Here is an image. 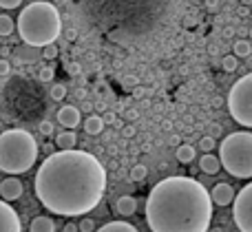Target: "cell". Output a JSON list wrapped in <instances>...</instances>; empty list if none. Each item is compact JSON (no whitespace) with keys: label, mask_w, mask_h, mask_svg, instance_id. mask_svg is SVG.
<instances>
[{"label":"cell","mask_w":252,"mask_h":232,"mask_svg":"<svg viewBox=\"0 0 252 232\" xmlns=\"http://www.w3.org/2000/svg\"><path fill=\"white\" fill-rule=\"evenodd\" d=\"M232 31H235V29H230V27H228V29L223 31V35H226V38H230V35H232Z\"/></svg>","instance_id":"cell-39"},{"label":"cell","mask_w":252,"mask_h":232,"mask_svg":"<svg viewBox=\"0 0 252 232\" xmlns=\"http://www.w3.org/2000/svg\"><path fill=\"white\" fill-rule=\"evenodd\" d=\"M78 144V135L75 131H62L56 135V146L58 148H75Z\"/></svg>","instance_id":"cell-16"},{"label":"cell","mask_w":252,"mask_h":232,"mask_svg":"<svg viewBox=\"0 0 252 232\" xmlns=\"http://www.w3.org/2000/svg\"><path fill=\"white\" fill-rule=\"evenodd\" d=\"M78 230L80 232H93L95 230V224H93V219H82L78 224Z\"/></svg>","instance_id":"cell-28"},{"label":"cell","mask_w":252,"mask_h":232,"mask_svg":"<svg viewBox=\"0 0 252 232\" xmlns=\"http://www.w3.org/2000/svg\"><path fill=\"white\" fill-rule=\"evenodd\" d=\"M38 142L25 128H9L0 133V171L9 175L29 173L38 162Z\"/></svg>","instance_id":"cell-4"},{"label":"cell","mask_w":252,"mask_h":232,"mask_svg":"<svg viewBox=\"0 0 252 232\" xmlns=\"http://www.w3.org/2000/svg\"><path fill=\"white\" fill-rule=\"evenodd\" d=\"M40 82H53V78H56V71H53V66H42L38 73Z\"/></svg>","instance_id":"cell-24"},{"label":"cell","mask_w":252,"mask_h":232,"mask_svg":"<svg viewBox=\"0 0 252 232\" xmlns=\"http://www.w3.org/2000/svg\"><path fill=\"white\" fill-rule=\"evenodd\" d=\"M168 142H170V146H179V137H177V135H173Z\"/></svg>","instance_id":"cell-36"},{"label":"cell","mask_w":252,"mask_h":232,"mask_svg":"<svg viewBox=\"0 0 252 232\" xmlns=\"http://www.w3.org/2000/svg\"><path fill=\"white\" fill-rule=\"evenodd\" d=\"M66 71H69L71 75H78L80 71H82V66H80L78 62H69V64H66Z\"/></svg>","instance_id":"cell-31"},{"label":"cell","mask_w":252,"mask_h":232,"mask_svg":"<svg viewBox=\"0 0 252 232\" xmlns=\"http://www.w3.org/2000/svg\"><path fill=\"white\" fill-rule=\"evenodd\" d=\"M33 190L53 215L84 217L104 197L106 171L89 150L60 148L40 164Z\"/></svg>","instance_id":"cell-1"},{"label":"cell","mask_w":252,"mask_h":232,"mask_svg":"<svg viewBox=\"0 0 252 232\" xmlns=\"http://www.w3.org/2000/svg\"><path fill=\"white\" fill-rule=\"evenodd\" d=\"M199 168L204 175H217V173L221 171V162H219V157H215L213 153H204L199 159Z\"/></svg>","instance_id":"cell-12"},{"label":"cell","mask_w":252,"mask_h":232,"mask_svg":"<svg viewBox=\"0 0 252 232\" xmlns=\"http://www.w3.org/2000/svg\"><path fill=\"white\" fill-rule=\"evenodd\" d=\"M248 35H250V40H252V27H250V29H248Z\"/></svg>","instance_id":"cell-40"},{"label":"cell","mask_w":252,"mask_h":232,"mask_svg":"<svg viewBox=\"0 0 252 232\" xmlns=\"http://www.w3.org/2000/svg\"><path fill=\"white\" fill-rule=\"evenodd\" d=\"M29 232H56V221L51 217L38 215L29 226Z\"/></svg>","instance_id":"cell-14"},{"label":"cell","mask_w":252,"mask_h":232,"mask_svg":"<svg viewBox=\"0 0 252 232\" xmlns=\"http://www.w3.org/2000/svg\"><path fill=\"white\" fill-rule=\"evenodd\" d=\"M0 232H22L20 215L4 199H0Z\"/></svg>","instance_id":"cell-8"},{"label":"cell","mask_w":252,"mask_h":232,"mask_svg":"<svg viewBox=\"0 0 252 232\" xmlns=\"http://www.w3.org/2000/svg\"><path fill=\"white\" fill-rule=\"evenodd\" d=\"M22 190H25L22 181L16 179V177H9V179H2V184H0V197L4 202H16V199H20Z\"/></svg>","instance_id":"cell-11"},{"label":"cell","mask_w":252,"mask_h":232,"mask_svg":"<svg viewBox=\"0 0 252 232\" xmlns=\"http://www.w3.org/2000/svg\"><path fill=\"white\" fill-rule=\"evenodd\" d=\"M95 232H139V230L128 221H109V224H104Z\"/></svg>","instance_id":"cell-15"},{"label":"cell","mask_w":252,"mask_h":232,"mask_svg":"<svg viewBox=\"0 0 252 232\" xmlns=\"http://www.w3.org/2000/svg\"><path fill=\"white\" fill-rule=\"evenodd\" d=\"M56 56H58L56 42H51V44H47V47H42V58H44V60H53Z\"/></svg>","instance_id":"cell-27"},{"label":"cell","mask_w":252,"mask_h":232,"mask_svg":"<svg viewBox=\"0 0 252 232\" xmlns=\"http://www.w3.org/2000/svg\"><path fill=\"white\" fill-rule=\"evenodd\" d=\"M124 135H126V137H133V135H135V128H133V126H126V128H124Z\"/></svg>","instance_id":"cell-35"},{"label":"cell","mask_w":252,"mask_h":232,"mask_svg":"<svg viewBox=\"0 0 252 232\" xmlns=\"http://www.w3.org/2000/svg\"><path fill=\"white\" fill-rule=\"evenodd\" d=\"M62 232H80V230H78V226L71 224V221H69V224H66L64 228H62Z\"/></svg>","instance_id":"cell-33"},{"label":"cell","mask_w":252,"mask_h":232,"mask_svg":"<svg viewBox=\"0 0 252 232\" xmlns=\"http://www.w3.org/2000/svg\"><path fill=\"white\" fill-rule=\"evenodd\" d=\"M215 137H201L199 140V146H197V148H201L204 150V153H213V148H215Z\"/></svg>","instance_id":"cell-25"},{"label":"cell","mask_w":252,"mask_h":232,"mask_svg":"<svg viewBox=\"0 0 252 232\" xmlns=\"http://www.w3.org/2000/svg\"><path fill=\"white\" fill-rule=\"evenodd\" d=\"M115 210H118V215H122V217L135 215V210H137V199L130 197V195H122V197L115 202Z\"/></svg>","instance_id":"cell-13"},{"label":"cell","mask_w":252,"mask_h":232,"mask_svg":"<svg viewBox=\"0 0 252 232\" xmlns=\"http://www.w3.org/2000/svg\"><path fill=\"white\" fill-rule=\"evenodd\" d=\"M210 197H213V203H217V206H230L232 202H235V188H232L230 184H226V181H221V184H217L213 188V193H210Z\"/></svg>","instance_id":"cell-10"},{"label":"cell","mask_w":252,"mask_h":232,"mask_svg":"<svg viewBox=\"0 0 252 232\" xmlns=\"http://www.w3.org/2000/svg\"><path fill=\"white\" fill-rule=\"evenodd\" d=\"M195 155H197V150H195V146H190V144H179L177 148H175V157H177L179 164H190L192 159H195Z\"/></svg>","instance_id":"cell-17"},{"label":"cell","mask_w":252,"mask_h":232,"mask_svg":"<svg viewBox=\"0 0 252 232\" xmlns=\"http://www.w3.org/2000/svg\"><path fill=\"white\" fill-rule=\"evenodd\" d=\"M58 122L64 128H75L80 122H82V113H80L78 106L73 104H64L60 111H58Z\"/></svg>","instance_id":"cell-9"},{"label":"cell","mask_w":252,"mask_h":232,"mask_svg":"<svg viewBox=\"0 0 252 232\" xmlns=\"http://www.w3.org/2000/svg\"><path fill=\"white\" fill-rule=\"evenodd\" d=\"M84 97H87V91H84V88H80V91H78V100H84Z\"/></svg>","instance_id":"cell-37"},{"label":"cell","mask_w":252,"mask_h":232,"mask_svg":"<svg viewBox=\"0 0 252 232\" xmlns=\"http://www.w3.org/2000/svg\"><path fill=\"white\" fill-rule=\"evenodd\" d=\"M20 40L29 47H47L56 42L62 33V18L56 4L47 0H35L27 4L16 20Z\"/></svg>","instance_id":"cell-3"},{"label":"cell","mask_w":252,"mask_h":232,"mask_svg":"<svg viewBox=\"0 0 252 232\" xmlns=\"http://www.w3.org/2000/svg\"><path fill=\"white\" fill-rule=\"evenodd\" d=\"M206 4H208L210 11H217L219 9V0H206Z\"/></svg>","instance_id":"cell-32"},{"label":"cell","mask_w":252,"mask_h":232,"mask_svg":"<svg viewBox=\"0 0 252 232\" xmlns=\"http://www.w3.org/2000/svg\"><path fill=\"white\" fill-rule=\"evenodd\" d=\"M13 31H16V22H13L11 16H7V13H0V35H11Z\"/></svg>","instance_id":"cell-20"},{"label":"cell","mask_w":252,"mask_h":232,"mask_svg":"<svg viewBox=\"0 0 252 232\" xmlns=\"http://www.w3.org/2000/svg\"><path fill=\"white\" fill-rule=\"evenodd\" d=\"M38 131L42 133L44 137H51V135H53V131H56V126H53V124L49 122V119H42V122H40V126H38Z\"/></svg>","instance_id":"cell-26"},{"label":"cell","mask_w":252,"mask_h":232,"mask_svg":"<svg viewBox=\"0 0 252 232\" xmlns=\"http://www.w3.org/2000/svg\"><path fill=\"white\" fill-rule=\"evenodd\" d=\"M102 119H104V124H106V122L111 124V122H113V115H111V113H106V115H104V117H102Z\"/></svg>","instance_id":"cell-38"},{"label":"cell","mask_w":252,"mask_h":232,"mask_svg":"<svg viewBox=\"0 0 252 232\" xmlns=\"http://www.w3.org/2000/svg\"><path fill=\"white\" fill-rule=\"evenodd\" d=\"M232 53H235L237 58H250V53H252V42H250V40H246V38L237 40V42L232 44Z\"/></svg>","instance_id":"cell-19"},{"label":"cell","mask_w":252,"mask_h":232,"mask_svg":"<svg viewBox=\"0 0 252 232\" xmlns=\"http://www.w3.org/2000/svg\"><path fill=\"white\" fill-rule=\"evenodd\" d=\"M20 4H22V0H0V7L2 9H16Z\"/></svg>","instance_id":"cell-30"},{"label":"cell","mask_w":252,"mask_h":232,"mask_svg":"<svg viewBox=\"0 0 252 232\" xmlns=\"http://www.w3.org/2000/svg\"><path fill=\"white\" fill-rule=\"evenodd\" d=\"M213 197L192 177H166L146 199V224L153 232H208Z\"/></svg>","instance_id":"cell-2"},{"label":"cell","mask_w":252,"mask_h":232,"mask_svg":"<svg viewBox=\"0 0 252 232\" xmlns=\"http://www.w3.org/2000/svg\"><path fill=\"white\" fill-rule=\"evenodd\" d=\"M84 131H87V135H100V133L104 131V119H102L100 115H91V117L84 122Z\"/></svg>","instance_id":"cell-18"},{"label":"cell","mask_w":252,"mask_h":232,"mask_svg":"<svg viewBox=\"0 0 252 232\" xmlns=\"http://www.w3.org/2000/svg\"><path fill=\"white\" fill-rule=\"evenodd\" d=\"M213 232H221V228H215V230H213Z\"/></svg>","instance_id":"cell-41"},{"label":"cell","mask_w":252,"mask_h":232,"mask_svg":"<svg viewBox=\"0 0 252 232\" xmlns=\"http://www.w3.org/2000/svg\"><path fill=\"white\" fill-rule=\"evenodd\" d=\"M250 13H252V9H248V7H239V16H241V18H248Z\"/></svg>","instance_id":"cell-34"},{"label":"cell","mask_w":252,"mask_h":232,"mask_svg":"<svg viewBox=\"0 0 252 232\" xmlns=\"http://www.w3.org/2000/svg\"><path fill=\"white\" fill-rule=\"evenodd\" d=\"M221 66H223V71H226V73H235L237 71V66H239V62H237V56L235 53H232V56H226L221 60Z\"/></svg>","instance_id":"cell-22"},{"label":"cell","mask_w":252,"mask_h":232,"mask_svg":"<svg viewBox=\"0 0 252 232\" xmlns=\"http://www.w3.org/2000/svg\"><path fill=\"white\" fill-rule=\"evenodd\" d=\"M226 104L230 111V117L237 124L252 128V73H246L244 78H239L232 84Z\"/></svg>","instance_id":"cell-6"},{"label":"cell","mask_w":252,"mask_h":232,"mask_svg":"<svg viewBox=\"0 0 252 232\" xmlns=\"http://www.w3.org/2000/svg\"><path fill=\"white\" fill-rule=\"evenodd\" d=\"M146 175H148V168L144 166V164H137V166L130 168V179L133 181H144Z\"/></svg>","instance_id":"cell-21"},{"label":"cell","mask_w":252,"mask_h":232,"mask_svg":"<svg viewBox=\"0 0 252 232\" xmlns=\"http://www.w3.org/2000/svg\"><path fill=\"white\" fill-rule=\"evenodd\" d=\"M219 162L237 179H252V133H230L219 144Z\"/></svg>","instance_id":"cell-5"},{"label":"cell","mask_w":252,"mask_h":232,"mask_svg":"<svg viewBox=\"0 0 252 232\" xmlns=\"http://www.w3.org/2000/svg\"><path fill=\"white\" fill-rule=\"evenodd\" d=\"M232 219L241 232H252V181L246 184L232 202Z\"/></svg>","instance_id":"cell-7"},{"label":"cell","mask_w":252,"mask_h":232,"mask_svg":"<svg viewBox=\"0 0 252 232\" xmlns=\"http://www.w3.org/2000/svg\"><path fill=\"white\" fill-rule=\"evenodd\" d=\"M49 95H51V100H56V102L64 100L66 97V87L64 84H53L51 91H49Z\"/></svg>","instance_id":"cell-23"},{"label":"cell","mask_w":252,"mask_h":232,"mask_svg":"<svg viewBox=\"0 0 252 232\" xmlns=\"http://www.w3.org/2000/svg\"><path fill=\"white\" fill-rule=\"evenodd\" d=\"M9 71H11V62L0 58V78H2V75H9Z\"/></svg>","instance_id":"cell-29"}]
</instances>
